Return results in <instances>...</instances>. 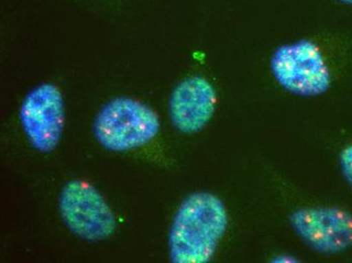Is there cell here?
<instances>
[{"mask_svg": "<svg viewBox=\"0 0 352 263\" xmlns=\"http://www.w3.org/2000/svg\"><path fill=\"white\" fill-rule=\"evenodd\" d=\"M228 223L226 207L219 196L207 192L190 194L178 207L169 231L171 262H209Z\"/></svg>", "mask_w": 352, "mask_h": 263, "instance_id": "obj_1", "label": "cell"}, {"mask_svg": "<svg viewBox=\"0 0 352 263\" xmlns=\"http://www.w3.org/2000/svg\"><path fill=\"white\" fill-rule=\"evenodd\" d=\"M160 131L157 113L140 100L120 96L107 102L96 115L94 134L102 148L134 150L151 142Z\"/></svg>", "mask_w": 352, "mask_h": 263, "instance_id": "obj_2", "label": "cell"}, {"mask_svg": "<svg viewBox=\"0 0 352 263\" xmlns=\"http://www.w3.org/2000/svg\"><path fill=\"white\" fill-rule=\"evenodd\" d=\"M270 70L285 91L302 98L322 95L331 87V71L323 53L307 38L278 47L270 58Z\"/></svg>", "mask_w": 352, "mask_h": 263, "instance_id": "obj_3", "label": "cell"}, {"mask_svg": "<svg viewBox=\"0 0 352 263\" xmlns=\"http://www.w3.org/2000/svg\"><path fill=\"white\" fill-rule=\"evenodd\" d=\"M59 211L71 232L87 242L106 240L117 228L115 214L104 196L80 179L66 183L60 194Z\"/></svg>", "mask_w": 352, "mask_h": 263, "instance_id": "obj_4", "label": "cell"}, {"mask_svg": "<svg viewBox=\"0 0 352 263\" xmlns=\"http://www.w3.org/2000/svg\"><path fill=\"white\" fill-rule=\"evenodd\" d=\"M19 121L29 142L41 153L57 148L65 125V102L53 83H42L23 98Z\"/></svg>", "mask_w": 352, "mask_h": 263, "instance_id": "obj_5", "label": "cell"}, {"mask_svg": "<svg viewBox=\"0 0 352 263\" xmlns=\"http://www.w3.org/2000/svg\"><path fill=\"white\" fill-rule=\"evenodd\" d=\"M296 234L315 251L336 254L352 247V214L339 207H305L289 217Z\"/></svg>", "mask_w": 352, "mask_h": 263, "instance_id": "obj_6", "label": "cell"}, {"mask_svg": "<svg viewBox=\"0 0 352 263\" xmlns=\"http://www.w3.org/2000/svg\"><path fill=\"white\" fill-rule=\"evenodd\" d=\"M217 93L212 83L201 76L180 81L169 98V117L178 132L201 131L216 112Z\"/></svg>", "mask_w": 352, "mask_h": 263, "instance_id": "obj_7", "label": "cell"}, {"mask_svg": "<svg viewBox=\"0 0 352 263\" xmlns=\"http://www.w3.org/2000/svg\"><path fill=\"white\" fill-rule=\"evenodd\" d=\"M339 164L345 181L352 187V144L344 147L340 152Z\"/></svg>", "mask_w": 352, "mask_h": 263, "instance_id": "obj_8", "label": "cell"}, {"mask_svg": "<svg viewBox=\"0 0 352 263\" xmlns=\"http://www.w3.org/2000/svg\"><path fill=\"white\" fill-rule=\"evenodd\" d=\"M341 3L346 4V5L352 6V0H338Z\"/></svg>", "mask_w": 352, "mask_h": 263, "instance_id": "obj_9", "label": "cell"}]
</instances>
